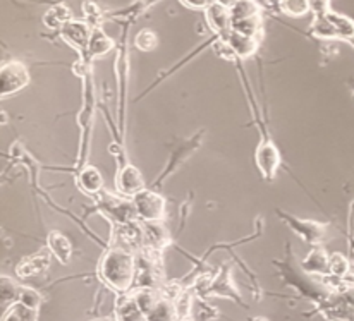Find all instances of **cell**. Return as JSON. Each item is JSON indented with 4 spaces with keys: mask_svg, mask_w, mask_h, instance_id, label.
<instances>
[{
    "mask_svg": "<svg viewBox=\"0 0 354 321\" xmlns=\"http://www.w3.org/2000/svg\"><path fill=\"white\" fill-rule=\"evenodd\" d=\"M74 177H76L77 189L83 194H86L88 197H95L97 194L105 191L104 174L95 165L86 164L74 174Z\"/></svg>",
    "mask_w": 354,
    "mask_h": 321,
    "instance_id": "obj_14",
    "label": "cell"
},
{
    "mask_svg": "<svg viewBox=\"0 0 354 321\" xmlns=\"http://www.w3.org/2000/svg\"><path fill=\"white\" fill-rule=\"evenodd\" d=\"M214 2H218V3H224L225 7H229V9H231L232 6H234V3L237 2V0H214Z\"/></svg>",
    "mask_w": 354,
    "mask_h": 321,
    "instance_id": "obj_36",
    "label": "cell"
},
{
    "mask_svg": "<svg viewBox=\"0 0 354 321\" xmlns=\"http://www.w3.org/2000/svg\"><path fill=\"white\" fill-rule=\"evenodd\" d=\"M332 0H310V9L313 16H325L330 9Z\"/></svg>",
    "mask_w": 354,
    "mask_h": 321,
    "instance_id": "obj_34",
    "label": "cell"
},
{
    "mask_svg": "<svg viewBox=\"0 0 354 321\" xmlns=\"http://www.w3.org/2000/svg\"><path fill=\"white\" fill-rule=\"evenodd\" d=\"M31 74L26 64L19 61H6L0 66V97L7 98L19 93L30 84Z\"/></svg>",
    "mask_w": 354,
    "mask_h": 321,
    "instance_id": "obj_10",
    "label": "cell"
},
{
    "mask_svg": "<svg viewBox=\"0 0 354 321\" xmlns=\"http://www.w3.org/2000/svg\"><path fill=\"white\" fill-rule=\"evenodd\" d=\"M134 208H136L138 220L141 222H160L165 220V213H167V200L164 197L158 189L145 188L133 196Z\"/></svg>",
    "mask_w": 354,
    "mask_h": 321,
    "instance_id": "obj_9",
    "label": "cell"
},
{
    "mask_svg": "<svg viewBox=\"0 0 354 321\" xmlns=\"http://www.w3.org/2000/svg\"><path fill=\"white\" fill-rule=\"evenodd\" d=\"M147 320L148 321H179V315H177L174 299L169 298V295H165L164 292H162V298L158 299L155 308L148 313Z\"/></svg>",
    "mask_w": 354,
    "mask_h": 321,
    "instance_id": "obj_24",
    "label": "cell"
},
{
    "mask_svg": "<svg viewBox=\"0 0 354 321\" xmlns=\"http://www.w3.org/2000/svg\"><path fill=\"white\" fill-rule=\"evenodd\" d=\"M136 255L109 239L105 251L97 266V275L102 284L115 294H127L133 291L136 280Z\"/></svg>",
    "mask_w": 354,
    "mask_h": 321,
    "instance_id": "obj_3",
    "label": "cell"
},
{
    "mask_svg": "<svg viewBox=\"0 0 354 321\" xmlns=\"http://www.w3.org/2000/svg\"><path fill=\"white\" fill-rule=\"evenodd\" d=\"M133 43L140 52H153L158 47V37L153 30H141L136 33Z\"/></svg>",
    "mask_w": 354,
    "mask_h": 321,
    "instance_id": "obj_32",
    "label": "cell"
},
{
    "mask_svg": "<svg viewBox=\"0 0 354 321\" xmlns=\"http://www.w3.org/2000/svg\"><path fill=\"white\" fill-rule=\"evenodd\" d=\"M91 31H93V28L84 19H71L69 23H66L60 28L57 35L64 43H67L76 52L77 59H86V61H90L88 59V45H90Z\"/></svg>",
    "mask_w": 354,
    "mask_h": 321,
    "instance_id": "obj_11",
    "label": "cell"
},
{
    "mask_svg": "<svg viewBox=\"0 0 354 321\" xmlns=\"http://www.w3.org/2000/svg\"><path fill=\"white\" fill-rule=\"evenodd\" d=\"M179 321H194L193 316H184V318H180Z\"/></svg>",
    "mask_w": 354,
    "mask_h": 321,
    "instance_id": "obj_38",
    "label": "cell"
},
{
    "mask_svg": "<svg viewBox=\"0 0 354 321\" xmlns=\"http://www.w3.org/2000/svg\"><path fill=\"white\" fill-rule=\"evenodd\" d=\"M114 316L115 321H148L147 315L140 308L133 292L118 295V299H115Z\"/></svg>",
    "mask_w": 354,
    "mask_h": 321,
    "instance_id": "obj_19",
    "label": "cell"
},
{
    "mask_svg": "<svg viewBox=\"0 0 354 321\" xmlns=\"http://www.w3.org/2000/svg\"><path fill=\"white\" fill-rule=\"evenodd\" d=\"M214 0H180L184 7L187 9H193V10H205Z\"/></svg>",
    "mask_w": 354,
    "mask_h": 321,
    "instance_id": "obj_35",
    "label": "cell"
},
{
    "mask_svg": "<svg viewBox=\"0 0 354 321\" xmlns=\"http://www.w3.org/2000/svg\"><path fill=\"white\" fill-rule=\"evenodd\" d=\"M328 260H330V255L322 246H313V249L308 253V256L299 264L306 273L325 277V275H328Z\"/></svg>",
    "mask_w": 354,
    "mask_h": 321,
    "instance_id": "obj_21",
    "label": "cell"
},
{
    "mask_svg": "<svg viewBox=\"0 0 354 321\" xmlns=\"http://www.w3.org/2000/svg\"><path fill=\"white\" fill-rule=\"evenodd\" d=\"M208 295H210V298H214L215 295V298L231 299V301H234L236 304L244 306V308H246V304H244L243 299H241L239 291H237V287L234 285V280H232V268L229 263L222 264L218 273L214 277V280H212L210 284V289H208L207 292V298Z\"/></svg>",
    "mask_w": 354,
    "mask_h": 321,
    "instance_id": "obj_13",
    "label": "cell"
},
{
    "mask_svg": "<svg viewBox=\"0 0 354 321\" xmlns=\"http://www.w3.org/2000/svg\"><path fill=\"white\" fill-rule=\"evenodd\" d=\"M261 7L258 0H237L231 7V21L246 19V17L260 16Z\"/></svg>",
    "mask_w": 354,
    "mask_h": 321,
    "instance_id": "obj_28",
    "label": "cell"
},
{
    "mask_svg": "<svg viewBox=\"0 0 354 321\" xmlns=\"http://www.w3.org/2000/svg\"><path fill=\"white\" fill-rule=\"evenodd\" d=\"M93 62L86 61V59H77L74 62L73 70L81 77L83 81V105H81L80 112L76 115V124L80 129V141H77V153L76 160H74L73 167H45L47 171H64L73 172L76 174L80 168L90 164V153H91V136H93V124H95V114L97 108H100L97 98V90H95L93 81Z\"/></svg>",
    "mask_w": 354,
    "mask_h": 321,
    "instance_id": "obj_1",
    "label": "cell"
},
{
    "mask_svg": "<svg viewBox=\"0 0 354 321\" xmlns=\"http://www.w3.org/2000/svg\"><path fill=\"white\" fill-rule=\"evenodd\" d=\"M93 204L86 208V215L84 217H90V215L98 213L105 218L111 225H124L129 224V222L138 220L136 208H134L133 197H127L119 194L118 191H102L95 197H91Z\"/></svg>",
    "mask_w": 354,
    "mask_h": 321,
    "instance_id": "obj_5",
    "label": "cell"
},
{
    "mask_svg": "<svg viewBox=\"0 0 354 321\" xmlns=\"http://www.w3.org/2000/svg\"><path fill=\"white\" fill-rule=\"evenodd\" d=\"M277 217L295 232L296 235H299L301 241L306 242L310 246H322V241L327 235L328 227L330 224H325V222H317V220H308V218H297L295 215L288 213V211L277 208L275 210Z\"/></svg>",
    "mask_w": 354,
    "mask_h": 321,
    "instance_id": "obj_8",
    "label": "cell"
},
{
    "mask_svg": "<svg viewBox=\"0 0 354 321\" xmlns=\"http://www.w3.org/2000/svg\"><path fill=\"white\" fill-rule=\"evenodd\" d=\"M81 9H83V19L91 28H102V24L107 19V12L95 0H84Z\"/></svg>",
    "mask_w": 354,
    "mask_h": 321,
    "instance_id": "obj_27",
    "label": "cell"
},
{
    "mask_svg": "<svg viewBox=\"0 0 354 321\" xmlns=\"http://www.w3.org/2000/svg\"><path fill=\"white\" fill-rule=\"evenodd\" d=\"M21 284H17L14 278L2 275L0 278V295H2V306L3 309L7 308V304H14L17 302V294H19Z\"/></svg>",
    "mask_w": 354,
    "mask_h": 321,
    "instance_id": "obj_30",
    "label": "cell"
},
{
    "mask_svg": "<svg viewBox=\"0 0 354 321\" xmlns=\"http://www.w3.org/2000/svg\"><path fill=\"white\" fill-rule=\"evenodd\" d=\"M267 2H272V0H267Z\"/></svg>",
    "mask_w": 354,
    "mask_h": 321,
    "instance_id": "obj_40",
    "label": "cell"
},
{
    "mask_svg": "<svg viewBox=\"0 0 354 321\" xmlns=\"http://www.w3.org/2000/svg\"><path fill=\"white\" fill-rule=\"evenodd\" d=\"M205 14V23L210 28L214 35H225L231 30V9L225 7L224 3L212 2L207 9L203 10Z\"/></svg>",
    "mask_w": 354,
    "mask_h": 321,
    "instance_id": "obj_18",
    "label": "cell"
},
{
    "mask_svg": "<svg viewBox=\"0 0 354 321\" xmlns=\"http://www.w3.org/2000/svg\"><path fill=\"white\" fill-rule=\"evenodd\" d=\"M143 234H145V248L158 249L165 251L169 246H172L174 237L171 231L165 225V220L160 222H143Z\"/></svg>",
    "mask_w": 354,
    "mask_h": 321,
    "instance_id": "obj_15",
    "label": "cell"
},
{
    "mask_svg": "<svg viewBox=\"0 0 354 321\" xmlns=\"http://www.w3.org/2000/svg\"><path fill=\"white\" fill-rule=\"evenodd\" d=\"M118 47V41L112 37H109L104 31V28H93L90 38V45H88V59L91 62L97 61V59L105 57L109 52H112Z\"/></svg>",
    "mask_w": 354,
    "mask_h": 321,
    "instance_id": "obj_20",
    "label": "cell"
},
{
    "mask_svg": "<svg viewBox=\"0 0 354 321\" xmlns=\"http://www.w3.org/2000/svg\"><path fill=\"white\" fill-rule=\"evenodd\" d=\"M47 248L48 251L52 253V256L57 257L59 263L67 264L71 261V256H73V244L67 239V235H64L60 231H50L47 234Z\"/></svg>",
    "mask_w": 354,
    "mask_h": 321,
    "instance_id": "obj_22",
    "label": "cell"
},
{
    "mask_svg": "<svg viewBox=\"0 0 354 321\" xmlns=\"http://www.w3.org/2000/svg\"><path fill=\"white\" fill-rule=\"evenodd\" d=\"M17 302H23V304L30 306V308L40 309L41 302H44V295L37 291V289L26 287V285H21L19 294H17Z\"/></svg>",
    "mask_w": 354,
    "mask_h": 321,
    "instance_id": "obj_33",
    "label": "cell"
},
{
    "mask_svg": "<svg viewBox=\"0 0 354 321\" xmlns=\"http://www.w3.org/2000/svg\"><path fill=\"white\" fill-rule=\"evenodd\" d=\"M275 6H277L279 12L292 17V19H299V17H304L311 12L310 0H277Z\"/></svg>",
    "mask_w": 354,
    "mask_h": 321,
    "instance_id": "obj_26",
    "label": "cell"
},
{
    "mask_svg": "<svg viewBox=\"0 0 354 321\" xmlns=\"http://www.w3.org/2000/svg\"><path fill=\"white\" fill-rule=\"evenodd\" d=\"M222 37H224V40L227 41L229 47L232 48V52H234L236 57L239 59V61H248V59L254 57V55L258 54L261 38L246 37V35L237 33L234 30H229L227 33L222 35Z\"/></svg>",
    "mask_w": 354,
    "mask_h": 321,
    "instance_id": "obj_16",
    "label": "cell"
},
{
    "mask_svg": "<svg viewBox=\"0 0 354 321\" xmlns=\"http://www.w3.org/2000/svg\"><path fill=\"white\" fill-rule=\"evenodd\" d=\"M145 188H147V182H145L143 174H141V171L133 162L127 160L118 165V171H115V191L122 194V196L133 197L134 194L143 191Z\"/></svg>",
    "mask_w": 354,
    "mask_h": 321,
    "instance_id": "obj_12",
    "label": "cell"
},
{
    "mask_svg": "<svg viewBox=\"0 0 354 321\" xmlns=\"http://www.w3.org/2000/svg\"><path fill=\"white\" fill-rule=\"evenodd\" d=\"M9 158L14 162V164L21 165V167H23L24 171L28 172V177H30L31 191L37 194V197H41V200H44L45 203L48 204V206H52L55 211H60V213H62V215L69 217L71 220H74L77 225H81L83 232H86L88 235L95 237L93 232L88 231L86 224H84V222L81 220V218L74 217L73 211H69V210H66V208L59 206V204L55 203L54 200H52L50 194L45 191L44 188H41V186H40V175H38V174H40V168H44V167H41L40 162H38L37 158H35L33 155H31L30 151L26 150V146H24V144L21 143V141H16V143H12V146H10V150H9ZM95 239H97V237H95Z\"/></svg>",
    "mask_w": 354,
    "mask_h": 321,
    "instance_id": "obj_4",
    "label": "cell"
},
{
    "mask_svg": "<svg viewBox=\"0 0 354 321\" xmlns=\"http://www.w3.org/2000/svg\"><path fill=\"white\" fill-rule=\"evenodd\" d=\"M243 61H236L234 66L237 69V74L241 77V83L244 86V93H246L248 104H250L251 110V122L257 128L258 134H260V141L257 144V150H254V165H257L258 172H260L261 179L267 182H274L275 177H277L279 168L284 165V160H282L281 150L275 144L274 137H272L270 129H268V121H267V108H265V114L261 117L260 110H258V101L254 100L253 88H251V83L248 81L246 70L241 66Z\"/></svg>",
    "mask_w": 354,
    "mask_h": 321,
    "instance_id": "obj_2",
    "label": "cell"
},
{
    "mask_svg": "<svg viewBox=\"0 0 354 321\" xmlns=\"http://www.w3.org/2000/svg\"><path fill=\"white\" fill-rule=\"evenodd\" d=\"M250 321H268V320L263 318V316H257V318H251Z\"/></svg>",
    "mask_w": 354,
    "mask_h": 321,
    "instance_id": "obj_37",
    "label": "cell"
},
{
    "mask_svg": "<svg viewBox=\"0 0 354 321\" xmlns=\"http://www.w3.org/2000/svg\"><path fill=\"white\" fill-rule=\"evenodd\" d=\"M127 30L129 24H124L122 38L119 41L118 55H115L114 70L118 76V93H119V112L118 128L120 136H126V107H127V83H129V54H127Z\"/></svg>",
    "mask_w": 354,
    "mask_h": 321,
    "instance_id": "obj_7",
    "label": "cell"
},
{
    "mask_svg": "<svg viewBox=\"0 0 354 321\" xmlns=\"http://www.w3.org/2000/svg\"><path fill=\"white\" fill-rule=\"evenodd\" d=\"M349 270H351V263L344 255L341 253H334L330 255V260H328V275L335 278H346L349 275Z\"/></svg>",
    "mask_w": 354,
    "mask_h": 321,
    "instance_id": "obj_31",
    "label": "cell"
},
{
    "mask_svg": "<svg viewBox=\"0 0 354 321\" xmlns=\"http://www.w3.org/2000/svg\"><path fill=\"white\" fill-rule=\"evenodd\" d=\"M231 30H234L241 35H246V37L261 38V14L260 16L246 17V19L232 21Z\"/></svg>",
    "mask_w": 354,
    "mask_h": 321,
    "instance_id": "obj_29",
    "label": "cell"
},
{
    "mask_svg": "<svg viewBox=\"0 0 354 321\" xmlns=\"http://www.w3.org/2000/svg\"><path fill=\"white\" fill-rule=\"evenodd\" d=\"M95 321H109V320H95Z\"/></svg>",
    "mask_w": 354,
    "mask_h": 321,
    "instance_id": "obj_39",
    "label": "cell"
},
{
    "mask_svg": "<svg viewBox=\"0 0 354 321\" xmlns=\"http://www.w3.org/2000/svg\"><path fill=\"white\" fill-rule=\"evenodd\" d=\"M325 16L328 17L330 24L334 26L335 40L354 41V21L351 19V17L344 16V14L335 12V10H328Z\"/></svg>",
    "mask_w": 354,
    "mask_h": 321,
    "instance_id": "obj_25",
    "label": "cell"
},
{
    "mask_svg": "<svg viewBox=\"0 0 354 321\" xmlns=\"http://www.w3.org/2000/svg\"><path fill=\"white\" fill-rule=\"evenodd\" d=\"M73 17V10L66 3H54L44 14V26L50 31H59L66 23H69Z\"/></svg>",
    "mask_w": 354,
    "mask_h": 321,
    "instance_id": "obj_23",
    "label": "cell"
},
{
    "mask_svg": "<svg viewBox=\"0 0 354 321\" xmlns=\"http://www.w3.org/2000/svg\"><path fill=\"white\" fill-rule=\"evenodd\" d=\"M205 133H207V130L200 129V130H196L193 136L187 137V139L177 141L174 146L171 148V153H169L167 164H165V167L162 168L160 175H158L157 181L151 184V188H155V189H158V191H160L162 184H164V182L167 181V179L171 177L172 174H176V172L179 171V168L183 167L184 164H186L187 158H189L191 155L194 153V151L200 150V146L203 144Z\"/></svg>",
    "mask_w": 354,
    "mask_h": 321,
    "instance_id": "obj_6",
    "label": "cell"
},
{
    "mask_svg": "<svg viewBox=\"0 0 354 321\" xmlns=\"http://www.w3.org/2000/svg\"><path fill=\"white\" fill-rule=\"evenodd\" d=\"M50 257H52V253L48 251L47 246L41 248L38 253H35V255L23 257L16 266L17 277L30 278V277H37V275L44 273V271H47V268L50 266Z\"/></svg>",
    "mask_w": 354,
    "mask_h": 321,
    "instance_id": "obj_17",
    "label": "cell"
}]
</instances>
